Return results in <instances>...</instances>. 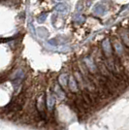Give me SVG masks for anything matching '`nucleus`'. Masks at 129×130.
<instances>
[{"label": "nucleus", "instance_id": "f257e3e1", "mask_svg": "<svg viewBox=\"0 0 129 130\" xmlns=\"http://www.w3.org/2000/svg\"><path fill=\"white\" fill-rule=\"evenodd\" d=\"M37 110L40 114V117L43 119H46V115H45V96L44 94H41L39 97L37 98Z\"/></svg>", "mask_w": 129, "mask_h": 130}, {"label": "nucleus", "instance_id": "f03ea898", "mask_svg": "<svg viewBox=\"0 0 129 130\" xmlns=\"http://www.w3.org/2000/svg\"><path fill=\"white\" fill-rule=\"evenodd\" d=\"M102 49L104 52V54L106 55V57H110L113 54V50H112V45L109 39H105L102 42Z\"/></svg>", "mask_w": 129, "mask_h": 130}, {"label": "nucleus", "instance_id": "39448f33", "mask_svg": "<svg viewBox=\"0 0 129 130\" xmlns=\"http://www.w3.org/2000/svg\"><path fill=\"white\" fill-rule=\"evenodd\" d=\"M54 103H55V99H54V95L52 93H48V96H47V107H48L49 111H53L54 110Z\"/></svg>", "mask_w": 129, "mask_h": 130}, {"label": "nucleus", "instance_id": "6e6552de", "mask_svg": "<svg viewBox=\"0 0 129 130\" xmlns=\"http://www.w3.org/2000/svg\"><path fill=\"white\" fill-rule=\"evenodd\" d=\"M54 10L56 12H59V13H66V12L68 11L67 6L65 5V4H62V3L57 4V5L54 7Z\"/></svg>", "mask_w": 129, "mask_h": 130}, {"label": "nucleus", "instance_id": "0eeeda50", "mask_svg": "<svg viewBox=\"0 0 129 130\" xmlns=\"http://www.w3.org/2000/svg\"><path fill=\"white\" fill-rule=\"evenodd\" d=\"M58 82L62 87H66L67 83H68V77H67V75H66V74H61V75L58 77Z\"/></svg>", "mask_w": 129, "mask_h": 130}, {"label": "nucleus", "instance_id": "ddd939ff", "mask_svg": "<svg viewBox=\"0 0 129 130\" xmlns=\"http://www.w3.org/2000/svg\"><path fill=\"white\" fill-rule=\"evenodd\" d=\"M74 21L77 23H84L85 21H86V18L83 16V15H76L75 18H74Z\"/></svg>", "mask_w": 129, "mask_h": 130}, {"label": "nucleus", "instance_id": "423d86ee", "mask_svg": "<svg viewBox=\"0 0 129 130\" xmlns=\"http://www.w3.org/2000/svg\"><path fill=\"white\" fill-rule=\"evenodd\" d=\"M68 84H69V88L71 89V91H73V92L78 91L77 82H76L75 78H74L73 76H70V78L68 79Z\"/></svg>", "mask_w": 129, "mask_h": 130}, {"label": "nucleus", "instance_id": "20e7f679", "mask_svg": "<svg viewBox=\"0 0 129 130\" xmlns=\"http://www.w3.org/2000/svg\"><path fill=\"white\" fill-rule=\"evenodd\" d=\"M106 12H107L106 6L101 4V3L96 4V5L94 6V8H93V14H95L97 16H102Z\"/></svg>", "mask_w": 129, "mask_h": 130}, {"label": "nucleus", "instance_id": "f8f14e48", "mask_svg": "<svg viewBox=\"0 0 129 130\" xmlns=\"http://www.w3.org/2000/svg\"><path fill=\"white\" fill-rule=\"evenodd\" d=\"M114 47H115V49H116V51H117V53H118V54H121L122 53H123L122 46L120 45V43H119V42H118V41H115V42H114Z\"/></svg>", "mask_w": 129, "mask_h": 130}, {"label": "nucleus", "instance_id": "1a4fd4ad", "mask_svg": "<svg viewBox=\"0 0 129 130\" xmlns=\"http://www.w3.org/2000/svg\"><path fill=\"white\" fill-rule=\"evenodd\" d=\"M54 92H55V94H56L60 99H62V98L65 97L64 91H63V90L59 87V86H57V85H55V86H54Z\"/></svg>", "mask_w": 129, "mask_h": 130}, {"label": "nucleus", "instance_id": "9b49d317", "mask_svg": "<svg viewBox=\"0 0 129 130\" xmlns=\"http://www.w3.org/2000/svg\"><path fill=\"white\" fill-rule=\"evenodd\" d=\"M48 30L46 29V28H44V27H39L38 28V35H39V37H41V38H46L47 36H48Z\"/></svg>", "mask_w": 129, "mask_h": 130}, {"label": "nucleus", "instance_id": "4468645a", "mask_svg": "<svg viewBox=\"0 0 129 130\" xmlns=\"http://www.w3.org/2000/svg\"><path fill=\"white\" fill-rule=\"evenodd\" d=\"M47 17H48V14H47V13H43V14H41L40 16L38 17V19H37L38 22H40V23L44 22L46 20H47Z\"/></svg>", "mask_w": 129, "mask_h": 130}, {"label": "nucleus", "instance_id": "7ed1b4c3", "mask_svg": "<svg viewBox=\"0 0 129 130\" xmlns=\"http://www.w3.org/2000/svg\"><path fill=\"white\" fill-rule=\"evenodd\" d=\"M84 61H85L86 66L87 67L88 71H89L91 74H95L97 72V66H96V64L94 63V61H93L90 57H88V56L85 57V58H84Z\"/></svg>", "mask_w": 129, "mask_h": 130}, {"label": "nucleus", "instance_id": "9d476101", "mask_svg": "<svg viewBox=\"0 0 129 130\" xmlns=\"http://www.w3.org/2000/svg\"><path fill=\"white\" fill-rule=\"evenodd\" d=\"M120 36H121V39L124 42V44L129 48V34L126 31H121L120 32Z\"/></svg>", "mask_w": 129, "mask_h": 130}]
</instances>
